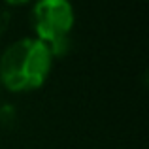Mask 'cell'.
<instances>
[{"mask_svg": "<svg viewBox=\"0 0 149 149\" xmlns=\"http://www.w3.org/2000/svg\"><path fill=\"white\" fill-rule=\"evenodd\" d=\"M10 23H11V15H10V11L4 10V8H0V36H2V34L8 30Z\"/></svg>", "mask_w": 149, "mask_h": 149, "instance_id": "3957f363", "label": "cell"}, {"mask_svg": "<svg viewBox=\"0 0 149 149\" xmlns=\"http://www.w3.org/2000/svg\"><path fill=\"white\" fill-rule=\"evenodd\" d=\"M32 26L38 40L47 45L51 55H64L74 26L72 4L68 0H38L32 10Z\"/></svg>", "mask_w": 149, "mask_h": 149, "instance_id": "7a4b0ae2", "label": "cell"}, {"mask_svg": "<svg viewBox=\"0 0 149 149\" xmlns=\"http://www.w3.org/2000/svg\"><path fill=\"white\" fill-rule=\"evenodd\" d=\"M142 2H146V0H142Z\"/></svg>", "mask_w": 149, "mask_h": 149, "instance_id": "5b68a950", "label": "cell"}, {"mask_svg": "<svg viewBox=\"0 0 149 149\" xmlns=\"http://www.w3.org/2000/svg\"><path fill=\"white\" fill-rule=\"evenodd\" d=\"M51 51L38 38H23L4 51L0 58V79L10 91L40 87L51 70Z\"/></svg>", "mask_w": 149, "mask_h": 149, "instance_id": "6da1fadb", "label": "cell"}, {"mask_svg": "<svg viewBox=\"0 0 149 149\" xmlns=\"http://www.w3.org/2000/svg\"><path fill=\"white\" fill-rule=\"evenodd\" d=\"M8 4H13V6H23V4H29L30 0H6Z\"/></svg>", "mask_w": 149, "mask_h": 149, "instance_id": "277c9868", "label": "cell"}]
</instances>
